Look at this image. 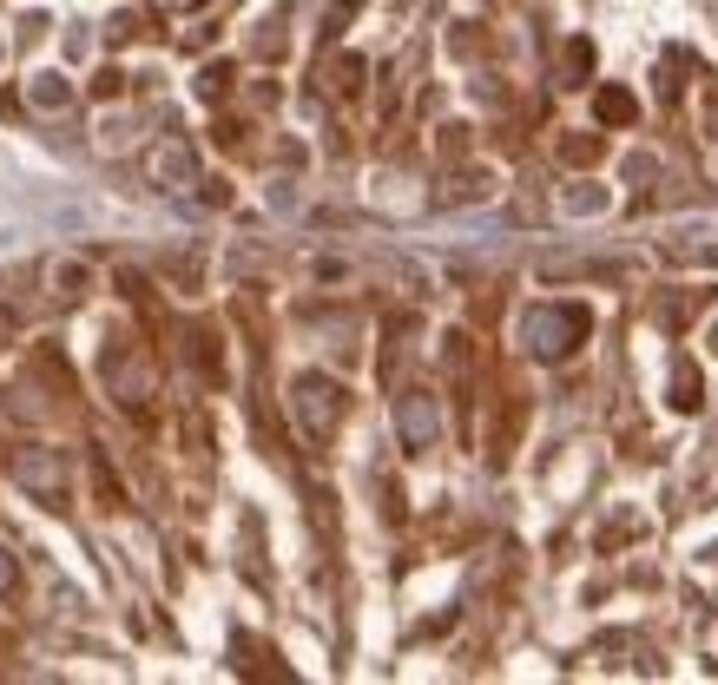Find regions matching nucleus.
Returning <instances> with one entry per match:
<instances>
[{
	"label": "nucleus",
	"instance_id": "nucleus-4",
	"mask_svg": "<svg viewBox=\"0 0 718 685\" xmlns=\"http://www.w3.org/2000/svg\"><path fill=\"white\" fill-rule=\"evenodd\" d=\"M396 429H402V442H409V448H429V442H435L442 415H435V396H429V389H409V396L396 402Z\"/></svg>",
	"mask_w": 718,
	"mask_h": 685
},
{
	"label": "nucleus",
	"instance_id": "nucleus-7",
	"mask_svg": "<svg viewBox=\"0 0 718 685\" xmlns=\"http://www.w3.org/2000/svg\"><path fill=\"white\" fill-rule=\"evenodd\" d=\"M192 363L205 383H224V350H218V336L211 330H192Z\"/></svg>",
	"mask_w": 718,
	"mask_h": 685
},
{
	"label": "nucleus",
	"instance_id": "nucleus-2",
	"mask_svg": "<svg viewBox=\"0 0 718 685\" xmlns=\"http://www.w3.org/2000/svg\"><path fill=\"white\" fill-rule=\"evenodd\" d=\"M7 475H14L27 494H40L47 508H66V462H60V448H20L14 462H7Z\"/></svg>",
	"mask_w": 718,
	"mask_h": 685
},
{
	"label": "nucleus",
	"instance_id": "nucleus-10",
	"mask_svg": "<svg viewBox=\"0 0 718 685\" xmlns=\"http://www.w3.org/2000/svg\"><path fill=\"white\" fill-rule=\"evenodd\" d=\"M66 99H73V86H66L60 73H40V80H33V106L53 112V106H66Z\"/></svg>",
	"mask_w": 718,
	"mask_h": 685
},
{
	"label": "nucleus",
	"instance_id": "nucleus-11",
	"mask_svg": "<svg viewBox=\"0 0 718 685\" xmlns=\"http://www.w3.org/2000/svg\"><path fill=\"white\" fill-rule=\"evenodd\" d=\"M587 66H593V47H587V40H574V47H567V80L580 86V73H587Z\"/></svg>",
	"mask_w": 718,
	"mask_h": 685
},
{
	"label": "nucleus",
	"instance_id": "nucleus-5",
	"mask_svg": "<svg viewBox=\"0 0 718 685\" xmlns=\"http://www.w3.org/2000/svg\"><path fill=\"white\" fill-rule=\"evenodd\" d=\"M152 178L159 185H172V192H185V185H198V159L185 139H165L159 152H152Z\"/></svg>",
	"mask_w": 718,
	"mask_h": 685
},
{
	"label": "nucleus",
	"instance_id": "nucleus-9",
	"mask_svg": "<svg viewBox=\"0 0 718 685\" xmlns=\"http://www.w3.org/2000/svg\"><path fill=\"white\" fill-rule=\"evenodd\" d=\"M47 284H53V297H80V290H86V264H80V257H53Z\"/></svg>",
	"mask_w": 718,
	"mask_h": 685
},
{
	"label": "nucleus",
	"instance_id": "nucleus-3",
	"mask_svg": "<svg viewBox=\"0 0 718 685\" xmlns=\"http://www.w3.org/2000/svg\"><path fill=\"white\" fill-rule=\"evenodd\" d=\"M297 415H304L310 435H330L336 422H343V389H336L330 376H304V383H297Z\"/></svg>",
	"mask_w": 718,
	"mask_h": 685
},
{
	"label": "nucleus",
	"instance_id": "nucleus-14",
	"mask_svg": "<svg viewBox=\"0 0 718 685\" xmlns=\"http://www.w3.org/2000/svg\"><path fill=\"white\" fill-rule=\"evenodd\" d=\"M712 350H718V330H712Z\"/></svg>",
	"mask_w": 718,
	"mask_h": 685
},
{
	"label": "nucleus",
	"instance_id": "nucleus-12",
	"mask_svg": "<svg viewBox=\"0 0 718 685\" xmlns=\"http://www.w3.org/2000/svg\"><path fill=\"white\" fill-rule=\"evenodd\" d=\"M560 152H567L574 165H593V159H600V139H567Z\"/></svg>",
	"mask_w": 718,
	"mask_h": 685
},
{
	"label": "nucleus",
	"instance_id": "nucleus-13",
	"mask_svg": "<svg viewBox=\"0 0 718 685\" xmlns=\"http://www.w3.org/2000/svg\"><path fill=\"white\" fill-rule=\"evenodd\" d=\"M224 86H231V66H205V80H198V93H205V99H218Z\"/></svg>",
	"mask_w": 718,
	"mask_h": 685
},
{
	"label": "nucleus",
	"instance_id": "nucleus-1",
	"mask_svg": "<svg viewBox=\"0 0 718 685\" xmlns=\"http://www.w3.org/2000/svg\"><path fill=\"white\" fill-rule=\"evenodd\" d=\"M587 310L580 303H541V310H527L521 336H527V350L541 356V363H567V356L587 343Z\"/></svg>",
	"mask_w": 718,
	"mask_h": 685
},
{
	"label": "nucleus",
	"instance_id": "nucleus-6",
	"mask_svg": "<svg viewBox=\"0 0 718 685\" xmlns=\"http://www.w3.org/2000/svg\"><path fill=\"white\" fill-rule=\"evenodd\" d=\"M593 112H600L607 126H633V119H639V99L626 93V86H600V99H593Z\"/></svg>",
	"mask_w": 718,
	"mask_h": 685
},
{
	"label": "nucleus",
	"instance_id": "nucleus-8",
	"mask_svg": "<svg viewBox=\"0 0 718 685\" xmlns=\"http://www.w3.org/2000/svg\"><path fill=\"white\" fill-rule=\"evenodd\" d=\"M705 402V383H699V369L686 363V356H679V363H672V409H699Z\"/></svg>",
	"mask_w": 718,
	"mask_h": 685
}]
</instances>
